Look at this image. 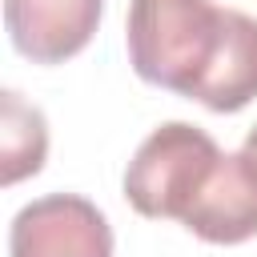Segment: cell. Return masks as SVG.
Instances as JSON below:
<instances>
[{
    "label": "cell",
    "instance_id": "1",
    "mask_svg": "<svg viewBox=\"0 0 257 257\" xmlns=\"http://www.w3.org/2000/svg\"><path fill=\"white\" fill-rule=\"evenodd\" d=\"M128 60L141 80L241 112L257 96V20L213 0H133L124 24Z\"/></svg>",
    "mask_w": 257,
    "mask_h": 257
},
{
    "label": "cell",
    "instance_id": "4",
    "mask_svg": "<svg viewBox=\"0 0 257 257\" xmlns=\"http://www.w3.org/2000/svg\"><path fill=\"white\" fill-rule=\"evenodd\" d=\"M104 0H4V24L20 56L32 64H60L76 56L96 24Z\"/></svg>",
    "mask_w": 257,
    "mask_h": 257
},
{
    "label": "cell",
    "instance_id": "7",
    "mask_svg": "<svg viewBox=\"0 0 257 257\" xmlns=\"http://www.w3.org/2000/svg\"><path fill=\"white\" fill-rule=\"evenodd\" d=\"M241 153H245V157H249V161L257 165V124L249 128V137H245V149H241Z\"/></svg>",
    "mask_w": 257,
    "mask_h": 257
},
{
    "label": "cell",
    "instance_id": "6",
    "mask_svg": "<svg viewBox=\"0 0 257 257\" xmlns=\"http://www.w3.org/2000/svg\"><path fill=\"white\" fill-rule=\"evenodd\" d=\"M48 153V124L40 116V108L24 104L20 92H4L0 96V181L16 185L32 173H40Z\"/></svg>",
    "mask_w": 257,
    "mask_h": 257
},
{
    "label": "cell",
    "instance_id": "3",
    "mask_svg": "<svg viewBox=\"0 0 257 257\" xmlns=\"http://www.w3.org/2000/svg\"><path fill=\"white\" fill-rule=\"evenodd\" d=\"M8 257H112V229L92 201L48 193L12 217Z\"/></svg>",
    "mask_w": 257,
    "mask_h": 257
},
{
    "label": "cell",
    "instance_id": "2",
    "mask_svg": "<svg viewBox=\"0 0 257 257\" xmlns=\"http://www.w3.org/2000/svg\"><path fill=\"white\" fill-rule=\"evenodd\" d=\"M221 161L217 141L185 120L153 128L124 169V197L141 217L185 221Z\"/></svg>",
    "mask_w": 257,
    "mask_h": 257
},
{
    "label": "cell",
    "instance_id": "5",
    "mask_svg": "<svg viewBox=\"0 0 257 257\" xmlns=\"http://www.w3.org/2000/svg\"><path fill=\"white\" fill-rule=\"evenodd\" d=\"M181 225L209 245H241L257 237V165L245 153H221Z\"/></svg>",
    "mask_w": 257,
    "mask_h": 257
}]
</instances>
